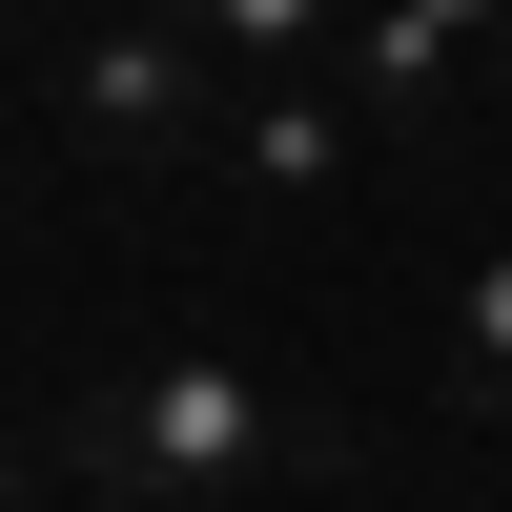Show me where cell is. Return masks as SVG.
I'll list each match as a JSON object with an SVG mask.
<instances>
[{
    "label": "cell",
    "mask_w": 512,
    "mask_h": 512,
    "mask_svg": "<svg viewBox=\"0 0 512 512\" xmlns=\"http://www.w3.org/2000/svg\"><path fill=\"white\" fill-rule=\"evenodd\" d=\"M451 410H492V431H512V226L451 267Z\"/></svg>",
    "instance_id": "5b68a950"
},
{
    "label": "cell",
    "mask_w": 512,
    "mask_h": 512,
    "mask_svg": "<svg viewBox=\"0 0 512 512\" xmlns=\"http://www.w3.org/2000/svg\"><path fill=\"white\" fill-rule=\"evenodd\" d=\"M41 472H62V512H246V492H328L349 431L287 410L246 349H123L103 390L41 410Z\"/></svg>",
    "instance_id": "6da1fadb"
},
{
    "label": "cell",
    "mask_w": 512,
    "mask_h": 512,
    "mask_svg": "<svg viewBox=\"0 0 512 512\" xmlns=\"http://www.w3.org/2000/svg\"><path fill=\"white\" fill-rule=\"evenodd\" d=\"M226 164H246L267 205H328V185L369 164V103H349V82H246V123H226Z\"/></svg>",
    "instance_id": "277c9868"
},
{
    "label": "cell",
    "mask_w": 512,
    "mask_h": 512,
    "mask_svg": "<svg viewBox=\"0 0 512 512\" xmlns=\"http://www.w3.org/2000/svg\"><path fill=\"white\" fill-rule=\"evenodd\" d=\"M492 103H512V41H492Z\"/></svg>",
    "instance_id": "8992f818"
},
{
    "label": "cell",
    "mask_w": 512,
    "mask_h": 512,
    "mask_svg": "<svg viewBox=\"0 0 512 512\" xmlns=\"http://www.w3.org/2000/svg\"><path fill=\"white\" fill-rule=\"evenodd\" d=\"M492 0H369V21H349V62H328V82H349V103L369 123H431V103H492Z\"/></svg>",
    "instance_id": "3957f363"
},
{
    "label": "cell",
    "mask_w": 512,
    "mask_h": 512,
    "mask_svg": "<svg viewBox=\"0 0 512 512\" xmlns=\"http://www.w3.org/2000/svg\"><path fill=\"white\" fill-rule=\"evenodd\" d=\"M41 82H62V144L123 164V185H185V164H226V123H246L205 21H62Z\"/></svg>",
    "instance_id": "7a4b0ae2"
}]
</instances>
